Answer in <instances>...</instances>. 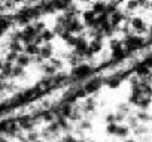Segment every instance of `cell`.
<instances>
[{
    "label": "cell",
    "instance_id": "6da1fadb",
    "mask_svg": "<svg viewBox=\"0 0 152 142\" xmlns=\"http://www.w3.org/2000/svg\"><path fill=\"white\" fill-rule=\"evenodd\" d=\"M106 132L109 135H113V136H118V138H125L130 133V127L124 126V124H119V123H113V124H107Z\"/></svg>",
    "mask_w": 152,
    "mask_h": 142
},
{
    "label": "cell",
    "instance_id": "7a4b0ae2",
    "mask_svg": "<svg viewBox=\"0 0 152 142\" xmlns=\"http://www.w3.org/2000/svg\"><path fill=\"white\" fill-rule=\"evenodd\" d=\"M122 43H124V48L127 51H133V49L140 48L143 45V39L140 36H137V35H128V36H125Z\"/></svg>",
    "mask_w": 152,
    "mask_h": 142
},
{
    "label": "cell",
    "instance_id": "3957f363",
    "mask_svg": "<svg viewBox=\"0 0 152 142\" xmlns=\"http://www.w3.org/2000/svg\"><path fill=\"white\" fill-rule=\"evenodd\" d=\"M51 58H52V45H51V42L42 43L39 46V54L36 55V60L39 63H42L43 60H51Z\"/></svg>",
    "mask_w": 152,
    "mask_h": 142
},
{
    "label": "cell",
    "instance_id": "277c9868",
    "mask_svg": "<svg viewBox=\"0 0 152 142\" xmlns=\"http://www.w3.org/2000/svg\"><path fill=\"white\" fill-rule=\"evenodd\" d=\"M91 66H88V64H79V66H76V67H73V70H72V77L73 78H76V79H84V78H87L90 74H91Z\"/></svg>",
    "mask_w": 152,
    "mask_h": 142
},
{
    "label": "cell",
    "instance_id": "5b68a950",
    "mask_svg": "<svg viewBox=\"0 0 152 142\" xmlns=\"http://www.w3.org/2000/svg\"><path fill=\"white\" fill-rule=\"evenodd\" d=\"M102 46H103V39H93L91 42H88V52L85 57H93L94 54L100 52L102 51Z\"/></svg>",
    "mask_w": 152,
    "mask_h": 142
},
{
    "label": "cell",
    "instance_id": "8992f818",
    "mask_svg": "<svg viewBox=\"0 0 152 142\" xmlns=\"http://www.w3.org/2000/svg\"><path fill=\"white\" fill-rule=\"evenodd\" d=\"M82 30H84V24L79 23L78 18H72V20H70L69 27H67V32H70L72 35H75V33H76V35H81Z\"/></svg>",
    "mask_w": 152,
    "mask_h": 142
},
{
    "label": "cell",
    "instance_id": "52a82bcc",
    "mask_svg": "<svg viewBox=\"0 0 152 142\" xmlns=\"http://www.w3.org/2000/svg\"><path fill=\"white\" fill-rule=\"evenodd\" d=\"M100 87H102L100 79H91V81H88V82H87L82 88H84L85 94H93V93H96Z\"/></svg>",
    "mask_w": 152,
    "mask_h": 142
},
{
    "label": "cell",
    "instance_id": "ba28073f",
    "mask_svg": "<svg viewBox=\"0 0 152 142\" xmlns=\"http://www.w3.org/2000/svg\"><path fill=\"white\" fill-rule=\"evenodd\" d=\"M96 18H97V15H96V12H94L93 9L84 12V24H85L87 27L94 29V26H96Z\"/></svg>",
    "mask_w": 152,
    "mask_h": 142
},
{
    "label": "cell",
    "instance_id": "9c48e42d",
    "mask_svg": "<svg viewBox=\"0 0 152 142\" xmlns=\"http://www.w3.org/2000/svg\"><path fill=\"white\" fill-rule=\"evenodd\" d=\"M130 26L137 32V33H145L148 29H146V24H145V21L142 20V18H133L131 20V23H130Z\"/></svg>",
    "mask_w": 152,
    "mask_h": 142
},
{
    "label": "cell",
    "instance_id": "30bf717a",
    "mask_svg": "<svg viewBox=\"0 0 152 142\" xmlns=\"http://www.w3.org/2000/svg\"><path fill=\"white\" fill-rule=\"evenodd\" d=\"M96 106H97V102H96V99H94V97H88V99L84 102V105H82L81 108H82L84 114H90V112L96 111Z\"/></svg>",
    "mask_w": 152,
    "mask_h": 142
},
{
    "label": "cell",
    "instance_id": "8fae6325",
    "mask_svg": "<svg viewBox=\"0 0 152 142\" xmlns=\"http://www.w3.org/2000/svg\"><path fill=\"white\" fill-rule=\"evenodd\" d=\"M33 58L34 57H31V55H28L26 52H21V54H18V58H17V63L15 64H18L21 67H26V66H28L33 61Z\"/></svg>",
    "mask_w": 152,
    "mask_h": 142
},
{
    "label": "cell",
    "instance_id": "7c38bea8",
    "mask_svg": "<svg viewBox=\"0 0 152 142\" xmlns=\"http://www.w3.org/2000/svg\"><path fill=\"white\" fill-rule=\"evenodd\" d=\"M84 55H81L79 52H76V51H73L70 55H69V63L73 66V67H76V66H79V64H82L84 63Z\"/></svg>",
    "mask_w": 152,
    "mask_h": 142
},
{
    "label": "cell",
    "instance_id": "4fadbf2b",
    "mask_svg": "<svg viewBox=\"0 0 152 142\" xmlns=\"http://www.w3.org/2000/svg\"><path fill=\"white\" fill-rule=\"evenodd\" d=\"M24 52L31 55V57H36L39 54V45L36 43H28V45H24Z\"/></svg>",
    "mask_w": 152,
    "mask_h": 142
},
{
    "label": "cell",
    "instance_id": "5bb4252c",
    "mask_svg": "<svg viewBox=\"0 0 152 142\" xmlns=\"http://www.w3.org/2000/svg\"><path fill=\"white\" fill-rule=\"evenodd\" d=\"M20 127L21 129H24V130H33V126H34V120H31V118H23V120H20Z\"/></svg>",
    "mask_w": 152,
    "mask_h": 142
},
{
    "label": "cell",
    "instance_id": "9a60e30c",
    "mask_svg": "<svg viewBox=\"0 0 152 142\" xmlns=\"http://www.w3.org/2000/svg\"><path fill=\"white\" fill-rule=\"evenodd\" d=\"M93 11L96 12V15L106 14V3H104V2H96L94 6H93Z\"/></svg>",
    "mask_w": 152,
    "mask_h": 142
},
{
    "label": "cell",
    "instance_id": "2e32d148",
    "mask_svg": "<svg viewBox=\"0 0 152 142\" xmlns=\"http://www.w3.org/2000/svg\"><path fill=\"white\" fill-rule=\"evenodd\" d=\"M39 36H40L42 42H43V43H46V42H51V40L54 39L55 33H54V32H51V30H46V29H45V30H43V32H42Z\"/></svg>",
    "mask_w": 152,
    "mask_h": 142
},
{
    "label": "cell",
    "instance_id": "e0dca14e",
    "mask_svg": "<svg viewBox=\"0 0 152 142\" xmlns=\"http://www.w3.org/2000/svg\"><path fill=\"white\" fill-rule=\"evenodd\" d=\"M116 112H119V114L128 117V115L131 114V106H130V103H121V105L118 106V111H116Z\"/></svg>",
    "mask_w": 152,
    "mask_h": 142
},
{
    "label": "cell",
    "instance_id": "ac0fdd59",
    "mask_svg": "<svg viewBox=\"0 0 152 142\" xmlns=\"http://www.w3.org/2000/svg\"><path fill=\"white\" fill-rule=\"evenodd\" d=\"M11 51H12V52H17V54H21V52L24 51V46L21 45V42L12 40V42H11Z\"/></svg>",
    "mask_w": 152,
    "mask_h": 142
},
{
    "label": "cell",
    "instance_id": "d6986e66",
    "mask_svg": "<svg viewBox=\"0 0 152 142\" xmlns=\"http://www.w3.org/2000/svg\"><path fill=\"white\" fill-rule=\"evenodd\" d=\"M21 75H24V67H21L18 64H14L12 70H11V77H21Z\"/></svg>",
    "mask_w": 152,
    "mask_h": 142
},
{
    "label": "cell",
    "instance_id": "ffe728a7",
    "mask_svg": "<svg viewBox=\"0 0 152 142\" xmlns=\"http://www.w3.org/2000/svg\"><path fill=\"white\" fill-rule=\"evenodd\" d=\"M12 88H14V85L11 82H6L3 79H0V91H9Z\"/></svg>",
    "mask_w": 152,
    "mask_h": 142
},
{
    "label": "cell",
    "instance_id": "44dd1931",
    "mask_svg": "<svg viewBox=\"0 0 152 142\" xmlns=\"http://www.w3.org/2000/svg\"><path fill=\"white\" fill-rule=\"evenodd\" d=\"M134 133H136V135H145V133H148V127H146V124L140 123V124L134 129Z\"/></svg>",
    "mask_w": 152,
    "mask_h": 142
},
{
    "label": "cell",
    "instance_id": "7402d4cb",
    "mask_svg": "<svg viewBox=\"0 0 152 142\" xmlns=\"http://www.w3.org/2000/svg\"><path fill=\"white\" fill-rule=\"evenodd\" d=\"M17 58H18V54L11 51V52L6 55V60H5V61H6V63H11V64H14V63H17Z\"/></svg>",
    "mask_w": 152,
    "mask_h": 142
},
{
    "label": "cell",
    "instance_id": "603a6c76",
    "mask_svg": "<svg viewBox=\"0 0 152 142\" xmlns=\"http://www.w3.org/2000/svg\"><path fill=\"white\" fill-rule=\"evenodd\" d=\"M26 139H27L28 142H36V141H39V133H37V132H33V130H30Z\"/></svg>",
    "mask_w": 152,
    "mask_h": 142
},
{
    "label": "cell",
    "instance_id": "cb8c5ba5",
    "mask_svg": "<svg viewBox=\"0 0 152 142\" xmlns=\"http://www.w3.org/2000/svg\"><path fill=\"white\" fill-rule=\"evenodd\" d=\"M49 64H51V66H54L57 70H60V69L63 67V61H61V60H58V58H51V60H49Z\"/></svg>",
    "mask_w": 152,
    "mask_h": 142
},
{
    "label": "cell",
    "instance_id": "d4e9b609",
    "mask_svg": "<svg viewBox=\"0 0 152 142\" xmlns=\"http://www.w3.org/2000/svg\"><path fill=\"white\" fill-rule=\"evenodd\" d=\"M91 129V123L88 120H81V124H79V130H90Z\"/></svg>",
    "mask_w": 152,
    "mask_h": 142
},
{
    "label": "cell",
    "instance_id": "484cf974",
    "mask_svg": "<svg viewBox=\"0 0 152 142\" xmlns=\"http://www.w3.org/2000/svg\"><path fill=\"white\" fill-rule=\"evenodd\" d=\"M33 27H34V30L37 32V35H40V33L45 30V24H43L42 21H37V23H34V24H33Z\"/></svg>",
    "mask_w": 152,
    "mask_h": 142
},
{
    "label": "cell",
    "instance_id": "4316f807",
    "mask_svg": "<svg viewBox=\"0 0 152 142\" xmlns=\"http://www.w3.org/2000/svg\"><path fill=\"white\" fill-rule=\"evenodd\" d=\"M137 6H139L137 0H128V2H127V9H128V11H134Z\"/></svg>",
    "mask_w": 152,
    "mask_h": 142
},
{
    "label": "cell",
    "instance_id": "83f0119b",
    "mask_svg": "<svg viewBox=\"0 0 152 142\" xmlns=\"http://www.w3.org/2000/svg\"><path fill=\"white\" fill-rule=\"evenodd\" d=\"M106 123H107V124L118 123V120H116V114H107V115H106Z\"/></svg>",
    "mask_w": 152,
    "mask_h": 142
},
{
    "label": "cell",
    "instance_id": "f1b7e54d",
    "mask_svg": "<svg viewBox=\"0 0 152 142\" xmlns=\"http://www.w3.org/2000/svg\"><path fill=\"white\" fill-rule=\"evenodd\" d=\"M64 142H81L78 138H75V136H72V135H67V136H64V139H63Z\"/></svg>",
    "mask_w": 152,
    "mask_h": 142
},
{
    "label": "cell",
    "instance_id": "f546056e",
    "mask_svg": "<svg viewBox=\"0 0 152 142\" xmlns=\"http://www.w3.org/2000/svg\"><path fill=\"white\" fill-rule=\"evenodd\" d=\"M137 3H139V5H143V6H146V5H148V0H137Z\"/></svg>",
    "mask_w": 152,
    "mask_h": 142
},
{
    "label": "cell",
    "instance_id": "4dcf8cb0",
    "mask_svg": "<svg viewBox=\"0 0 152 142\" xmlns=\"http://www.w3.org/2000/svg\"><path fill=\"white\" fill-rule=\"evenodd\" d=\"M0 142H9V141L5 139V136H0Z\"/></svg>",
    "mask_w": 152,
    "mask_h": 142
},
{
    "label": "cell",
    "instance_id": "1f68e13d",
    "mask_svg": "<svg viewBox=\"0 0 152 142\" xmlns=\"http://www.w3.org/2000/svg\"><path fill=\"white\" fill-rule=\"evenodd\" d=\"M124 142H134V141H133V139H125Z\"/></svg>",
    "mask_w": 152,
    "mask_h": 142
},
{
    "label": "cell",
    "instance_id": "d6a6232c",
    "mask_svg": "<svg viewBox=\"0 0 152 142\" xmlns=\"http://www.w3.org/2000/svg\"><path fill=\"white\" fill-rule=\"evenodd\" d=\"M36 142H46V141H43V139H39V141H36Z\"/></svg>",
    "mask_w": 152,
    "mask_h": 142
},
{
    "label": "cell",
    "instance_id": "836d02e7",
    "mask_svg": "<svg viewBox=\"0 0 152 142\" xmlns=\"http://www.w3.org/2000/svg\"><path fill=\"white\" fill-rule=\"evenodd\" d=\"M113 2H121V0H113Z\"/></svg>",
    "mask_w": 152,
    "mask_h": 142
},
{
    "label": "cell",
    "instance_id": "e575fe53",
    "mask_svg": "<svg viewBox=\"0 0 152 142\" xmlns=\"http://www.w3.org/2000/svg\"><path fill=\"white\" fill-rule=\"evenodd\" d=\"M57 142H64V141H57Z\"/></svg>",
    "mask_w": 152,
    "mask_h": 142
}]
</instances>
